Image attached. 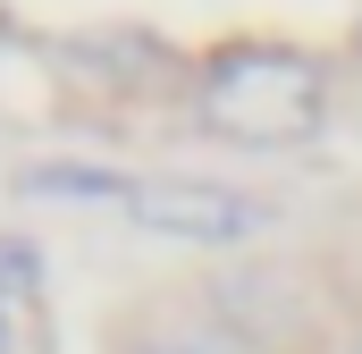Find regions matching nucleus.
I'll use <instances>...</instances> for the list:
<instances>
[{
	"label": "nucleus",
	"mask_w": 362,
	"mask_h": 354,
	"mask_svg": "<svg viewBox=\"0 0 362 354\" xmlns=\"http://www.w3.org/2000/svg\"><path fill=\"white\" fill-rule=\"evenodd\" d=\"M202 135L245 144V152H278L320 135L329 118V68L295 42H228L202 68Z\"/></svg>",
	"instance_id": "nucleus-1"
},
{
	"label": "nucleus",
	"mask_w": 362,
	"mask_h": 354,
	"mask_svg": "<svg viewBox=\"0 0 362 354\" xmlns=\"http://www.w3.org/2000/svg\"><path fill=\"white\" fill-rule=\"evenodd\" d=\"M127 219L152 228V236H177V245H211V253H228V245H245V236L270 228V211L253 194L219 185V177H144L135 202H127Z\"/></svg>",
	"instance_id": "nucleus-2"
},
{
	"label": "nucleus",
	"mask_w": 362,
	"mask_h": 354,
	"mask_svg": "<svg viewBox=\"0 0 362 354\" xmlns=\"http://www.w3.org/2000/svg\"><path fill=\"white\" fill-rule=\"evenodd\" d=\"M135 185L144 177L127 169H101V161H25L17 169V194H42V202H135Z\"/></svg>",
	"instance_id": "nucleus-3"
},
{
	"label": "nucleus",
	"mask_w": 362,
	"mask_h": 354,
	"mask_svg": "<svg viewBox=\"0 0 362 354\" xmlns=\"http://www.w3.org/2000/svg\"><path fill=\"white\" fill-rule=\"evenodd\" d=\"M42 287V253L25 245V236H0V304H17V295H34Z\"/></svg>",
	"instance_id": "nucleus-4"
},
{
	"label": "nucleus",
	"mask_w": 362,
	"mask_h": 354,
	"mask_svg": "<svg viewBox=\"0 0 362 354\" xmlns=\"http://www.w3.org/2000/svg\"><path fill=\"white\" fill-rule=\"evenodd\" d=\"M152 354H253L236 329H194V338H169V346H152Z\"/></svg>",
	"instance_id": "nucleus-5"
},
{
	"label": "nucleus",
	"mask_w": 362,
	"mask_h": 354,
	"mask_svg": "<svg viewBox=\"0 0 362 354\" xmlns=\"http://www.w3.org/2000/svg\"><path fill=\"white\" fill-rule=\"evenodd\" d=\"M0 354H8V304H0Z\"/></svg>",
	"instance_id": "nucleus-6"
},
{
	"label": "nucleus",
	"mask_w": 362,
	"mask_h": 354,
	"mask_svg": "<svg viewBox=\"0 0 362 354\" xmlns=\"http://www.w3.org/2000/svg\"><path fill=\"white\" fill-rule=\"evenodd\" d=\"M346 354H362V338H354V346H346Z\"/></svg>",
	"instance_id": "nucleus-7"
}]
</instances>
